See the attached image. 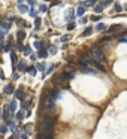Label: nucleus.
<instances>
[{
	"mask_svg": "<svg viewBox=\"0 0 127 139\" xmlns=\"http://www.w3.org/2000/svg\"><path fill=\"white\" fill-rule=\"evenodd\" d=\"M57 114V106H55V100L51 99L50 94L45 93L43 94V100H42V111H40V117H54Z\"/></svg>",
	"mask_w": 127,
	"mask_h": 139,
	"instance_id": "f257e3e1",
	"label": "nucleus"
},
{
	"mask_svg": "<svg viewBox=\"0 0 127 139\" xmlns=\"http://www.w3.org/2000/svg\"><path fill=\"white\" fill-rule=\"evenodd\" d=\"M54 118L52 117H43L40 120V130L45 135H52V130H54Z\"/></svg>",
	"mask_w": 127,
	"mask_h": 139,
	"instance_id": "f03ea898",
	"label": "nucleus"
},
{
	"mask_svg": "<svg viewBox=\"0 0 127 139\" xmlns=\"http://www.w3.org/2000/svg\"><path fill=\"white\" fill-rule=\"evenodd\" d=\"M91 55H93V58L96 61H100V63H105V61H106L103 48H100V46H93L91 48Z\"/></svg>",
	"mask_w": 127,
	"mask_h": 139,
	"instance_id": "7ed1b4c3",
	"label": "nucleus"
},
{
	"mask_svg": "<svg viewBox=\"0 0 127 139\" xmlns=\"http://www.w3.org/2000/svg\"><path fill=\"white\" fill-rule=\"evenodd\" d=\"M52 82L61 88H67V79L63 76V73H57V75L52 76Z\"/></svg>",
	"mask_w": 127,
	"mask_h": 139,
	"instance_id": "20e7f679",
	"label": "nucleus"
},
{
	"mask_svg": "<svg viewBox=\"0 0 127 139\" xmlns=\"http://www.w3.org/2000/svg\"><path fill=\"white\" fill-rule=\"evenodd\" d=\"M45 93H46V94H50L52 100H60V99H61L60 91H58V90H55V88H48Z\"/></svg>",
	"mask_w": 127,
	"mask_h": 139,
	"instance_id": "39448f33",
	"label": "nucleus"
},
{
	"mask_svg": "<svg viewBox=\"0 0 127 139\" xmlns=\"http://www.w3.org/2000/svg\"><path fill=\"white\" fill-rule=\"evenodd\" d=\"M79 69L84 73H87V75H97V70H96V69H93L91 66H82V67H79Z\"/></svg>",
	"mask_w": 127,
	"mask_h": 139,
	"instance_id": "423d86ee",
	"label": "nucleus"
},
{
	"mask_svg": "<svg viewBox=\"0 0 127 139\" xmlns=\"http://www.w3.org/2000/svg\"><path fill=\"white\" fill-rule=\"evenodd\" d=\"M15 97H17L18 100H24V97H26V94H24V88L19 87L17 91H15Z\"/></svg>",
	"mask_w": 127,
	"mask_h": 139,
	"instance_id": "0eeeda50",
	"label": "nucleus"
},
{
	"mask_svg": "<svg viewBox=\"0 0 127 139\" xmlns=\"http://www.w3.org/2000/svg\"><path fill=\"white\" fill-rule=\"evenodd\" d=\"M120 30H123V26H121V24H115V26L109 27V33H117V31H120Z\"/></svg>",
	"mask_w": 127,
	"mask_h": 139,
	"instance_id": "6e6552de",
	"label": "nucleus"
},
{
	"mask_svg": "<svg viewBox=\"0 0 127 139\" xmlns=\"http://www.w3.org/2000/svg\"><path fill=\"white\" fill-rule=\"evenodd\" d=\"M93 66H96V69H97V70H100V72H106V69H105V66H103V63H100V61H94Z\"/></svg>",
	"mask_w": 127,
	"mask_h": 139,
	"instance_id": "1a4fd4ad",
	"label": "nucleus"
},
{
	"mask_svg": "<svg viewBox=\"0 0 127 139\" xmlns=\"http://www.w3.org/2000/svg\"><path fill=\"white\" fill-rule=\"evenodd\" d=\"M63 76L69 81V79L73 78V72H72V70H64V72H63Z\"/></svg>",
	"mask_w": 127,
	"mask_h": 139,
	"instance_id": "9d476101",
	"label": "nucleus"
},
{
	"mask_svg": "<svg viewBox=\"0 0 127 139\" xmlns=\"http://www.w3.org/2000/svg\"><path fill=\"white\" fill-rule=\"evenodd\" d=\"M36 139H54V136L52 135H45V133H39L38 138Z\"/></svg>",
	"mask_w": 127,
	"mask_h": 139,
	"instance_id": "9b49d317",
	"label": "nucleus"
},
{
	"mask_svg": "<svg viewBox=\"0 0 127 139\" xmlns=\"http://www.w3.org/2000/svg\"><path fill=\"white\" fill-rule=\"evenodd\" d=\"M48 54H50V52H48L46 50H45V48H42V50H39V52H38V55H39V57H42V58H45V57H48Z\"/></svg>",
	"mask_w": 127,
	"mask_h": 139,
	"instance_id": "f8f14e48",
	"label": "nucleus"
},
{
	"mask_svg": "<svg viewBox=\"0 0 127 139\" xmlns=\"http://www.w3.org/2000/svg\"><path fill=\"white\" fill-rule=\"evenodd\" d=\"M96 30H97V31H105V30H106V24L99 23V24H97V27H96Z\"/></svg>",
	"mask_w": 127,
	"mask_h": 139,
	"instance_id": "ddd939ff",
	"label": "nucleus"
},
{
	"mask_svg": "<svg viewBox=\"0 0 127 139\" xmlns=\"http://www.w3.org/2000/svg\"><path fill=\"white\" fill-rule=\"evenodd\" d=\"M17 38H18V40H23L24 38H26V31H24V30H18Z\"/></svg>",
	"mask_w": 127,
	"mask_h": 139,
	"instance_id": "4468645a",
	"label": "nucleus"
},
{
	"mask_svg": "<svg viewBox=\"0 0 127 139\" xmlns=\"http://www.w3.org/2000/svg\"><path fill=\"white\" fill-rule=\"evenodd\" d=\"M84 12H85V8H84V6H79V8L76 9V15H78V17H82Z\"/></svg>",
	"mask_w": 127,
	"mask_h": 139,
	"instance_id": "2eb2a0df",
	"label": "nucleus"
},
{
	"mask_svg": "<svg viewBox=\"0 0 127 139\" xmlns=\"http://www.w3.org/2000/svg\"><path fill=\"white\" fill-rule=\"evenodd\" d=\"M5 93H6V94H11V93H14V85H6V87H5Z\"/></svg>",
	"mask_w": 127,
	"mask_h": 139,
	"instance_id": "dca6fc26",
	"label": "nucleus"
},
{
	"mask_svg": "<svg viewBox=\"0 0 127 139\" xmlns=\"http://www.w3.org/2000/svg\"><path fill=\"white\" fill-rule=\"evenodd\" d=\"M2 28H3V30H9V28H11V24L9 23H8V21H5V19H3V21H2Z\"/></svg>",
	"mask_w": 127,
	"mask_h": 139,
	"instance_id": "f3484780",
	"label": "nucleus"
},
{
	"mask_svg": "<svg viewBox=\"0 0 127 139\" xmlns=\"http://www.w3.org/2000/svg\"><path fill=\"white\" fill-rule=\"evenodd\" d=\"M91 33H93V28H91V27H87V28H85V30H84L82 36H90Z\"/></svg>",
	"mask_w": 127,
	"mask_h": 139,
	"instance_id": "a211bd4d",
	"label": "nucleus"
},
{
	"mask_svg": "<svg viewBox=\"0 0 127 139\" xmlns=\"http://www.w3.org/2000/svg\"><path fill=\"white\" fill-rule=\"evenodd\" d=\"M9 111H11V109L8 108V106H5V108H3V117H5V120H8V115H9Z\"/></svg>",
	"mask_w": 127,
	"mask_h": 139,
	"instance_id": "6ab92c4d",
	"label": "nucleus"
},
{
	"mask_svg": "<svg viewBox=\"0 0 127 139\" xmlns=\"http://www.w3.org/2000/svg\"><path fill=\"white\" fill-rule=\"evenodd\" d=\"M9 109H11V112H15V109H17V103H15V100H12V102H11Z\"/></svg>",
	"mask_w": 127,
	"mask_h": 139,
	"instance_id": "aec40b11",
	"label": "nucleus"
},
{
	"mask_svg": "<svg viewBox=\"0 0 127 139\" xmlns=\"http://www.w3.org/2000/svg\"><path fill=\"white\" fill-rule=\"evenodd\" d=\"M28 15H30L31 18H38V12H36L35 9H30V11H28Z\"/></svg>",
	"mask_w": 127,
	"mask_h": 139,
	"instance_id": "412c9836",
	"label": "nucleus"
},
{
	"mask_svg": "<svg viewBox=\"0 0 127 139\" xmlns=\"http://www.w3.org/2000/svg\"><path fill=\"white\" fill-rule=\"evenodd\" d=\"M27 72L30 73L31 76H35V75H36V67H33V66H31V67H28V69H27Z\"/></svg>",
	"mask_w": 127,
	"mask_h": 139,
	"instance_id": "4be33fe9",
	"label": "nucleus"
},
{
	"mask_svg": "<svg viewBox=\"0 0 127 139\" xmlns=\"http://www.w3.org/2000/svg\"><path fill=\"white\" fill-rule=\"evenodd\" d=\"M24 117H26V114H24V111H23V109H19V112L17 114V118H18V120H23Z\"/></svg>",
	"mask_w": 127,
	"mask_h": 139,
	"instance_id": "5701e85b",
	"label": "nucleus"
},
{
	"mask_svg": "<svg viewBox=\"0 0 127 139\" xmlns=\"http://www.w3.org/2000/svg\"><path fill=\"white\" fill-rule=\"evenodd\" d=\"M19 70H27V63L26 61H21V63H19Z\"/></svg>",
	"mask_w": 127,
	"mask_h": 139,
	"instance_id": "b1692460",
	"label": "nucleus"
},
{
	"mask_svg": "<svg viewBox=\"0 0 127 139\" xmlns=\"http://www.w3.org/2000/svg\"><path fill=\"white\" fill-rule=\"evenodd\" d=\"M103 9H105V8L102 6V5H99V6H94V12H97V14H99V12H103Z\"/></svg>",
	"mask_w": 127,
	"mask_h": 139,
	"instance_id": "393cba45",
	"label": "nucleus"
},
{
	"mask_svg": "<svg viewBox=\"0 0 127 139\" xmlns=\"http://www.w3.org/2000/svg\"><path fill=\"white\" fill-rule=\"evenodd\" d=\"M111 3H112V0H102V6L106 8V6H109Z\"/></svg>",
	"mask_w": 127,
	"mask_h": 139,
	"instance_id": "a878e982",
	"label": "nucleus"
},
{
	"mask_svg": "<svg viewBox=\"0 0 127 139\" xmlns=\"http://www.w3.org/2000/svg\"><path fill=\"white\" fill-rule=\"evenodd\" d=\"M69 39H70V35H69V33H67V35H63V36H61V42H67Z\"/></svg>",
	"mask_w": 127,
	"mask_h": 139,
	"instance_id": "bb28decb",
	"label": "nucleus"
},
{
	"mask_svg": "<svg viewBox=\"0 0 127 139\" xmlns=\"http://www.w3.org/2000/svg\"><path fill=\"white\" fill-rule=\"evenodd\" d=\"M18 9H19V12H27L28 11L27 6H24V5H18Z\"/></svg>",
	"mask_w": 127,
	"mask_h": 139,
	"instance_id": "cd10ccee",
	"label": "nucleus"
},
{
	"mask_svg": "<svg viewBox=\"0 0 127 139\" xmlns=\"http://www.w3.org/2000/svg\"><path fill=\"white\" fill-rule=\"evenodd\" d=\"M26 133L31 135V124H26Z\"/></svg>",
	"mask_w": 127,
	"mask_h": 139,
	"instance_id": "c85d7f7f",
	"label": "nucleus"
},
{
	"mask_svg": "<svg viewBox=\"0 0 127 139\" xmlns=\"http://www.w3.org/2000/svg\"><path fill=\"white\" fill-rule=\"evenodd\" d=\"M24 54H26V55H30V54H31V48H30V46H26V48H24Z\"/></svg>",
	"mask_w": 127,
	"mask_h": 139,
	"instance_id": "c756f323",
	"label": "nucleus"
},
{
	"mask_svg": "<svg viewBox=\"0 0 127 139\" xmlns=\"http://www.w3.org/2000/svg\"><path fill=\"white\" fill-rule=\"evenodd\" d=\"M55 52H57V48L54 46V45H51L50 46V54H55Z\"/></svg>",
	"mask_w": 127,
	"mask_h": 139,
	"instance_id": "7c9ffc66",
	"label": "nucleus"
},
{
	"mask_svg": "<svg viewBox=\"0 0 127 139\" xmlns=\"http://www.w3.org/2000/svg\"><path fill=\"white\" fill-rule=\"evenodd\" d=\"M40 23H42V21H40V18H35V24H36V28H39V27H40Z\"/></svg>",
	"mask_w": 127,
	"mask_h": 139,
	"instance_id": "2f4dec72",
	"label": "nucleus"
},
{
	"mask_svg": "<svg viewBox=\"0 0 127 139\" xmlns=\"http://www.w3.org/2000/svg\"><path fill=\"white\" fill-rule=\"evenodd\" d=\"M39 11H40V12H46V11H48V8L45 6V5H40V6H39Z\"/></svg>",
	"mask_w": 127,
	"mask_h": 139,
	"instance_id": "473e14b6",
	"label": "nucleus"
},
{
	"mask_svg": "<svg viewBox=\"0 0 127 139\" xmlns=\"http://www.w3.org/2000/svg\"><path fill=\"white\" fill-rule=\"evenodd\" d=\"M121 11H123L121 5H118V3H115V12H121Z\"/></svg>",
	"mask_w": 127,
	"mask_h": 139,
	"instance_id": "72a5a7b5",
	"label": "nucleus"
},
{
	"mask_svg": "<svg viewBox=\"0 0 127 139\" xmlns=\"http://www.w3.org/2000/svg\"><path fill=\"white\" fill-rule=\"evenodd\" d=\"M75 28V23H69V26H67V30H73Z\"/></svg>",
	"mask_w": 127,
	"mask_h": 139,
	"instance_id": "f704fd0d",
	"label": "nucleus"
},
{
	"mask_svg": "<svg viewBox=\"0 0 127 139\" xmlns=\"http://www.w3.org/2000/svg\"><path fill=\"white\" fill-rule=\"evenodd\" d=\"M38 69H39V70H45V63H40V64H38Z\"/></svg>",
	"mask_w": 127,
	"mask_h": 139,
	"instance_id": "c9c22d12",
	"label": "nucleus"
},
{
	"mask_svg": "<svg viewBox=\"0 0 127 139\" xmlns=\"http://www.w3.org/2000/svg\"><path fill=\"white\" fill-rule=\"evenodd\" d=\"M118 40H120V42H127V39L124 38V36H120V38H118Z\"/></svg>",
	"mask_w": 127,
	"mask_h": 139,
	"instance_id": "e433bc0d",
	"label": "nucleus"
},
{
	"mask_svg": "<svg viewBox=\"0 0 127 139\" xmlns=\"http://www.w3.org/2000/svg\"><path fill=\"white\" fill-rule=\"evenodd\" d=\"M35 48H42V43H40V42H35Z\"/></svg>",
	"mask_w": 127,
	"mask_h": 139,
	"instance_id": "4c0bfd02",
	"label": "nucleus"
},
{
	"mask_svg": "<svg viewBox=\"0 0 127 139\" xmlns=\"http://www.w3.org/2000/svg\"><path fill=\"white\" fill-rule=\"evenodd\" d=\"M0 132H2V133H6V127H5V126H0Z\"/></svg>",
	"mask_w": 127,
	"mask_h": 139,
	"instance_id": "58836bf2",
	"label": "nucleus"
},
{
	"mask_svg": "<svg viewBox=\"0 0 127 139\" xmlns=\"http://www.w3.org/2000/svg\"><path fill=\"white\" fill-rule=\"evenodd\" d=\"M27 136H28V135H27L26 132H23V133H21V139H27Z\"/></svg>",
	"mask_w": 127,
	"mask_h": 139,
	"instance_id": "ea45409f",
	"label": "nucleus"
},
{
	"mask_svg": "<svg viewBox=\"0 0 127 139\" xmlns=\"http://www.w3.org/2000/svg\"><path fill=\"white\" fill-rule=\"evenodd\" d=\"M27 2H28V3H30V5H31V6H35V5H36V2H35V0H27Z\"/></svg>",
	"mask_w": 127,
	"mask_h": 139,
	"instance_id": "a19ab883",
	"label": "nucleus"
},
{
	"mask_svg": "<svg viewBox=\"0 0 127 139\" xmlns=\"http://www.w3.org/2000/svg\"><path fill=\"white\" fill-rule=\"evenodd\" d=\"M5 51H11V45H9V43H8V45H6V48H5Z\"/></svg>",
	"mask_w": 127,
	"mask_h": 139,
	"instance_id": "79ce46f5",
	"label": "nucleus"
},
{
	"mask_svg": "<svg viewBox=\"0 0 127 139\" xmlns=\"http://www.w3.org/2000/svg\"><path fill=\"white\" fill-rule=\"evenodd\" d=\"M91 19H93V21H99V19H100V17H93Z\"/></svg>",
	"mask_w": 127,
	"mask_h": 139,
	"instance_id": "37998d69",
	"label": "nucleus"
},
{
	"mask_svg": "<svg viewBox=\"0 0 127 139\" xmlns=\"http://www.w3.org/2000/svg\"><path fill=\"white\" fill-rule=\"evenodd\" d=\"M24 2V0H18V3H23Z\"/></svg>",
	"mask_w": 127,
	"mask_h": 139,
	"instance_id": "c03bdc74",
	"label": "nucleus"
},
{
	"mask_svg": "<svg viewBox=\"0 0 127 139\" xmlns=\"http://www.w3.org/2000/svg\"><path fill=\"white\" fill-rule=\"evenodd\" d=\"M8 139H15V138H14V136H11V138H8Z\"/></svg>",
	"mask_w": 127,
	"mask_h": 139,
	"instance_id": "a18cd8bd",
	"label": "nucleus"
},
{
	"mask_svg": "<svg viewBox=\"0 0 127 139\" xmlns=\"http://www.w3.org/2000/svg\"><path fill=\"white\" fill-rule=\"evenodd\" d=\"M43 2H51V0H43Z\"/></svg>",
	"mask_w": 127,
	"mask_h": 139,
	"instance_id": "49530a36",
	"label": "nucleus"
},
{
	"mask_svg": "<svg viewBox=\"0 0 127 139\" xmlns=\"http://www.w3.org/2000/svg\"><path fill=\"white\" fill-rule=\"evenodd\" d=\"M0 118H2V111H0Z\"/></svg>",
	"mask_w": 127,
	"mask_h": 139,
	"instance_id": "de8ad7c7",
	"label": "nucleus"
}]
</instances>
